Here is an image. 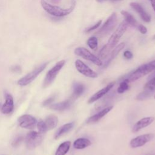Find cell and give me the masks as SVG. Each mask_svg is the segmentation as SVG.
Masks as SVG:
<instances>
[{"label": "cell", "instance_id": "20", "mask_svg": "<svg viewBox=\"0 0 155 155\" xmlns=\"http://www.w3.org/2000/svg\"><path fill=\"white\" fill-rule=\"evenodd\" d=\"M71 105V102L70 100L64 101L61 102H58L56 104H50L49 105V108L53 110L56 111H63L68 109Z\"/></svg>", "mask_w": 155, "mask_h": 155}, {"label": "cell", "instance_id": "39", "mask_svg": "<svg viewBox=\"0 0 155 155\" xmlns=\"http://www.w3.org/2000/svg\"><path fill=\"white\" fill-rule=\"evenodd\" d=\"M111 1H119V0H110Z\"/></svg>", "mask_w": 155, "mask_h": 155}, {"label": "cell", "instance_id": "24", "mask_svg": "<svg viewBox=\"0 0 155 155\" xmlns=\"http://www.w3.org/2000/svg\"><path fill=\"white\" fill-rule=\"evenodd\" d=\"M84 90H85V87L83 84L80 83H75L73 85V95L75 97H78L84 93Z\"/></svg>", "mask_w": 155, "mask_h": 155}, {"label": "cell", "instance_id": "13", "mask_svg": "<svg viewBox=\"0 0 155 155\" xmlns=\"http://www.w3.org/2000/svg\"><path fill=\"white\" fill-rule=\"evenodd\" d=\"M155 118L154 117H143L139 120H138L133 127L132 128V131L133 133H136L142 130V128H144L145 127H148L151 124L153 123V122Z\"/></svg>", "mask_w": 155, "mask_h": 155}, {"label": "cell", "instance_id": "31", "mask_svg": "<svg viewBox=\"0 0 155 155\" xmlns=\"http://www.w3.org/2000/svg\"><path fill=\"white\" fill-rule=\"evenodd\" d=\"M101 22H102V21H101V20L99 21L96 24H95L94 25H93L92 27H91L88 28V29H87V30H86V31H85V32L88 33V32H90V31H91L92 30H94L96 29L97 28H98V27H99V25H101Z\"/></svg>", "mask_w": 155, "mask_h": 155}, {"label": "cell", "instance_id": "3", "mask_svg": "<svg viewBox=\"0 0 155 155\" xmlns=\"http://www.w3.org/2000/svg\"><path fill=\"white\" fill-rule=\"evenodd\" d=\"M41 3L43 8L48 13L57 17H62L70 14L73 10L75 7V4H76L75 1H73V3L71 5L69 8H61L60 7L50 4L44 0H41Z\"/></svg>", "mask_w": 155, "mask_h": 155}, {"label": "cell", "instance_id": "27", "mask_svg": "<svg viewBox=\"0 0 155 155\" xmlns=\"http://www.w3.org/2000/svg\"><path fill=\"white\" fill-rule=\"evenodd\" d=\"M129 88V85H128V83L127 82H126L125 81H122L120 84L119 86L118 87L117 89V91L118 93L119 94H122L123 93H124L125 91H126L127 90H128Z\"/></svg>", "mask_w": 155, "mask_h": 155}, {"label": "cell", "instance_id": "9", "mask_svg": "<svg viewBox=\"0 0 155 155\" xmlns=\"http://www.w3.org/2000/svg\"><path fill=\"white\" fill-rule=\"evenodd\" d=\"M75 67L78 72L86 77L96 78L98 76V74L96 71H93L88 65L79 59H77L75 61Z\"/></svg>", "mask_w": 155, "mask_h": 155}, {"label": "cell", "instance_id": "22", "mask_svg": "<svg viewBox=\"0 0 155 155\" xmlns=\"http://www.w3.org/2000/svg\"><path fill=\"white\" fill-rule=\"evenodd\" d=\"M70 146V141H65L62 142L58 147L55 153V155H65L69 151Z\"/></svg>", "mask_w": 155, "mask_h": 155}, {"label": "cell", "instance_id": "2", "mask_svg": "<svg viewBox=\"0 0 155 155\" xmlns=\"http://www.w3.org/2000/svg\"><path fill=\"white\" fill-rule=\"evenodd\" d=\"M154 70L155 60L139 67L134 71L129 73L128 75L125 76L124 81H125L128 83L136 81L139 79L142 78L143 76L148 74Z\"/></svg>", "mask_w": 155, "mask_h": 155}, {"label": "cell", "instance_id": "35", "mask_svg": "<svg viewBox=\"0 0 155 155\" xmlns=\"http://www.w3.org/2000/svg\"><path fill=\"white\" fill-rule=\"evenodd\" d=\"M11 70L15 73H20L21 71V68L19 65H15L11 68Z\"/></svg>", "mask_w": 155, "mask_h": 155}, {"label": "cell", "instance_id": "30", "mask_svg": "<svg viewBox=\"0 0 155 155\" xmlns=\"http://www.w3.org/2000/svg\"><path fill=\"white\" fill-rule=\"evenodd\" d=\"M22 140H23V137L22 136H18V137L15 138V139L12 142V146L14 147L18 146Z\"/></svg>", "mask_w": 155, "mask_h": 155}, {"label": "cell", "instance_id": "29", "mask_svg": "<svg viewBox=\"0 0 155 155\" xmlns=\"http://www.w3.org/2000/svg\"><path fill=\"white\" fill-rule=\"evenodd\" d=\"M152 93H153V91L147 90H144L143 91H142V93H140V94H139L137 96V99L138 100H143L144 99H146V98L150 96H151Z\"/></svg>", "mask_w": 155, "mask_h": 155}, {"label": "cell", "instance_id": "14", "mask_svg": "<svg viewBox=\"0 0 155 155\" xmlns=\"http://www.w3.org/2000/svg\"><path fill=\"white\" fill-rule=\"evenodd\" d=\"M14 108L13 99L12 96L9 93L5 94V102L1 108V112L3 114L10 113Z\"/></svg>", "mask_w": 155, "mask_h": 155}, {"label": "cell", "instance_id": "34", "mask_svg": "<svg viewBox=\"0 0 155 155\" xmlns=\"http://www.w3.org/2000/svg\"><path fill=\"white\" fill-rule=\"evenodd\" d=\"M54 101V97H50L47 99H46L44 102H43V105L44 106H48V105H50L52 102Z\"/></svg>", "mask_w": 155, "mask_h": 155}, {"label": "cell", "instance_id": "19", "mask_svg": "<svg viewBox=\"0 0 155 155\" xmlns=\"http://www.w3.org/2000/svg\"><path fill=\"white\" fill-rule=\"evenodd\" d=\"M74 126V123L73 122H70V123H67L64 124V125L61 126L60 128H58V130L56 131L55 134H54V139H59L61 136L62 135L66 134L68 131H70L73 127Z\"/></svg>", "mask_w": 155, "mask_h": 155}, {"label": "cell", "instance_id": "1", "mask_svg": "<svg viewBox=\"0 0 155 155\" xmlns=\"http://www.w3.org/2000/svg\"><path fill=\"white\" fill-rule=\"evenodd\" d=\"M127 27L128 24L125 21H123L119 24L114 33L110 36L107 44L99 52V57L101 58L104 59L108 56L110 51L116 46L120 38L126 31Z\"/></svg>", "mask_w": 155, "mask_h": 155}, {"label": "cell", "instance_id": "12", "mask_svg": "<svg viewBox=\"0 0 155 155\" xmlns=\"http://www.w3.org/2000/svg\"><path fill=\"white\" fill-rule=\"evenodd\" d=\"M114 84H115L114 82H111L109 83L108 85H107V86H105V87L102 88L101 90L97 91L91 97L89 98V99L88 101V104H92V103L94 102L95 101L101 99L102 97H103L105 94H106L113 87Z\"/></svg>", "mask_w": 155, "mask_h": 155}, {"label": "cell", "instance_id": "28", "mask_svg": "<svg viewBox=\"0 0 155 155\" xmlns=\"http://www.w3.org/2000/svg\"><path fill=\"white\" fill-rule=\"evenodd\" d=\"M37 127H38V130L39 131V133H41V134H44V133H46L47 131L48 130L45 122H44L42 120H40L38 122Z\"/></svg>", "mask_w": 155, "mask_h": 155}, {"label": "cell", "instance_id": "25", "mask_svg": "<svg viewBox=\"0 0 155 155\" xmlns=\"http://www.w3.org/2000/svg\"><path fill=\"white\" fill-rule=\"evenodd\" d=\"M144 90L154 91L155 90V76H153L150 80H149L144 85Z\"/></svg>", "mask_w": 155, "mask_h": 155}, {"label": "cell", "instance_id": "26", "mask_svg": "<svg viewBox=\"0 0 155 155\" xmlns=\"http://www.w3.org/2000/svg\"><path fill=\"white\" fill-rule=\"evenodd\" d=\"M87 45L92 50H96L97 48V39L94 37V36H92L91 38H90L88 40H87Z\"/></svg>", "mask_w": 155, "mask_h": 155}, {"label": "cell", "instance_id": "11", "mask_svg": "<svg viewBox=\"0 0 155 155\" xmlns=\"http://www.w3.org/2000/svg\"><path fill=\"white\" fill-rule=\"evenodd\" d=\"M18 122L21 127L31 129L35 127L36 124V119L31 115L24 114L19 117Z\"/></svg>", "mask_w": 155, "mask_h": 155}, {"label": "cell", "instance_id": "38", "mask_svg": "<svg viewBox=\"0 0 155 155\" xmlns=\"http://www.w3.org/2000/svg\"><path fill=\"white\" fill-rule=\"evenodd\" d=\"M97 2H102L104 1H105V0H96Z\"/></svg>", "mask_w": 155, "mask_h": 155}, {"label": "cell", "instance_id": "40", "mask_svg": "<svg viewBox=\"0 0 155 155\" xmlns=\"http://www.w3.org/2000/svg\"><path fill=\"white\" fill-rule=\"evenodd\" d=\"M153 39H155V35H154V36H153Z\"/></svg>", "mask_w": 155, "mask_h": 155}, {"label": "cell", "instance_id": "15", "mask_svg": "<svg viewBox=\"0 0 155 155\" xmlns=\"http://www.w3.org/2000/svg\"><path fill=\"white\" fill-rule=\"evenodd\" d=\"M130 5L131 7L133 8L139 15L142 19H143L145 22H149L151 21L150 16L144 10V9L140 4L136 2H131Z\"/></svg>", "mask_w": 155, "mask_h": 155}, {"label": "cell", "instance_id": "21", "mask_svg": "<svg viewBox=\"0 0 155 155\" xmlns=\"http://www.w3.org/2000/svg\"><path fill=\"white\" fill-rule=\"evenodd\" d=\"M58 122V117L54 114H51L48 116L45 120V123L46 124L48 130H50L56 127Z\"/></svg>", "mask_w": 155, "mask_h": 155}, {"label": "cell", "instance_id": "4", "mask_svg": "<svg viewBox=\"0 0 155 155\" xmlns=\"http://www.w3.org/2000/svg\"><path fill=\"white\" fill-rule=\"evenodd\" d=\"M117 23V15L116 13H113L111 16L107 19L102 27L95 33V35L102 37L110 33L115 27Z\"/></svg>", "mask_w": 155, "mask_h": 155}, {"label": "cell", "instance_id": "8", "mask_svg": "<svg viewBox=\"0 0 155 155\" xmlns=\"http://www.w3.org/2000/svg\"><path fill=\"white\" fill-rule=\"evenodd\" d=\"M41 134H42L35 131L29 132L25 139L27 147L30 150H32L38 146L43 139V137Z\"/></svg>", "mask_w": 155, "mask_h": 155}, {"label": "cell", "instance_id": "37", "mask_svg": "<svg viewBox=\"0 0 155 155\" xmlns=\"http://www.w3.org/2000/svg\"><path fill=\"white\" fill-rule=\"evenodd\" d=\"M51 1H52V2H54V3H58V2H59L61 0H51Z\"/></svg>", "mask_w": 155, "mask_h": 155}, {"label": "cell", "instance_id": "41", "mask_svg": "<svg viewBox=\"0 0 155 155\" xmlns=\"http://www.w3.org/2000/svg\"><path fill=\"white\" fill-rule=\"evenodd\" d=\"M155 76V73L153 74V76Z\"/></svg>", "mask_w": 155, "mask_h": 155}, {"label": "cell", "instance_id": "10", "mask_svg": "<svg viewBox=\"0 0 155 155\" xmlns=\"http://www.w3.org/2000/svg\"><path fill=\"white\" fill-rule=\"evenodd\" d=\"M154 137V135L151 133L145 134L138 136L130 140V144L131 147L135 148L142 147L147 142H150Z\"/></svg>", "mask_w": 155, "mask_h": 155}, {"label": "cell", "instance_id": "32", "mask_svg": "<svg viewBox=\"0 0 155 155\" xmlns=\"http://www.w3.org/2000/svg\"><path fill=\"white\" fill-rule=\"evenodd\" d=\"M137 29L139 30V31L142 34H145V33H147V28H146L144 25H142V24H139V25H138V27H137Z\"/></svg>", "mask_w": 155, "mask_h": 155}, {"label": "cell", "instance_id": "23", "mask_svg": "<svg viewBox=\"0 0 155 155\" xmlns=\"http://www.w3.org/2000/svg\"><path fill=\"white\" fill-rule=\"evenodd\" d=\"M122 15L124 17L125 19V22L127 23V24H129L131 26H133L134 27H137L139 25L138 22L136 20V19L128 12L125 10H122L120 12Z\"/></svg>", "mask_w": 155, "mask_h": 155}, {"label": "cell", "instance_id": "36", "mask_svg": "<svg viewBox=\"0 0 155 155\" xmlns=\"http://www.w3.org/2000/svg\"><path fill=\"white\" fill-rule=\"evenodd\" d=\"M150 3H151V5L155 12V0H149Z\"/></svg>", "mask_w": 155, "mask_h": 155}, {"label": "cell", "instance_id": "6", "mask_svg": "<svg viewBox=\"0 0 155 155\" xmlns=\"http://www.w3.org/2000/svg\"><path fill=\"white\" fill-rule=\"evenodd\" d=\"M74 53L77 56L82 57L87 61H91L97 66H102L103 64L102 61L99 58L94 55L88 50L84 47H79L76 48L74 50Z\"/></svg>", "mask_w": 155, "mask_h": 155}, {"label": "cell", "instance_id": "33", "mask_svg": "<svg viewBox=\"0 0 155 155\" xmlns=\"http://www.w3.org/2000/svg\"><path fill=\"white\" fill-rule=\"evenodd\" d=\"M124 56L127 59H131L133 57V53L130 51H128V50H127L125 51H124Z\"/></svg>", "mask_w": 155, "mask_h": 155}, {"label": "cell", "instance_id": "18", "mask_svg": "<svg viewBox=\"0 0 155 155\" xmlns=\"http://www.w3.org/2000/svg\"><path fill=\"white\" fill-rule=\"evenodd\" d=\"M125 47V44L124 43H120L119 44V45H117L114 48L113 50H112V51L111 52L110 56H109V58H108V59L105 61V62L104 63V68H105L107 67L109 64L111 62V61L114 59L117 55L119 54V53Z\"/></svg>", "mask_w": 155, "mask_h": 155}, {"label": "cell", "instance_id": "17", "mask_svg": "<svg viewBox=\"0 0 155 155\" xmlns=\"http://www.w3.org/2000/svg\"><path fill=\"white\" fill-rule=\"evenodd\" d=\"M91 145V142L89 139L87 138L81 137L74 140L73 143V147L77 150H82L90 146Z\"/></svg>", "mask_w": 155, "mask_h": 155}, {"label": "cell", "instance_id": "16", "mask_svg": "<svg viewBox=\"0 0 155 155\" xmlns=\"http://www.w3.org/2000/svg\"><path fill=\"white\" fill-rule=\"evenodd\" d=\"M113 106H109V107H107L102 109V110L99 111L97 113L90 117L87 120L86 122L87 124H91V123H95V122L99 121L101 118H102L108 113H109L113 109Z\"/></svg>", "mask_w": 155, "mask_h": 155}, {"label": "cell", "instance_id": "42", "mask_svg": "<svg viewBox=\"0 0 155 155\" xmlns=\"http://www.w3.org/2000/svg\"><path fill=\"white\" fill-rule=\"evenodd\" d=\"M154 98L155 99V94H154Z\"/></svg>", "mask_w": 155, "mask_h": 155}, {"label": "cell", "instance_id": "7", "mask_svg": "<svg viewBox=\"0 0 155 155\" xmlns=\"http://www.w3.org/2000/svg\"><path fill=\"white\" fill-rule=\"evenodd\" d=\"M48 62L44 63L36 68L35 70H33L32 71L30 72L27 74H26L25 76L22 77L19 81H18V85L21 86H25L31 82L46 67L47 65Z\"/></svg>", "mask_w": 155, "mask_h": 155}, {"label": "cell", "instance_id": "5", "mask_svg": "<svg viewBox=\"0 0 155 155\" xmlns=\"http://www.w3.org/2000/svg\"><path fill=\"white\" fill-rule=\"evenodd\" d=\"M65 64V60H62L57 62L55 65L52 67L47 73L46 76L44 79V81L43 83V87L44 88L50 85L54 80L56 76L64 67V64Z\"/></svg>", "mask_w": 155, "mask_h": 155}]
</instances>
